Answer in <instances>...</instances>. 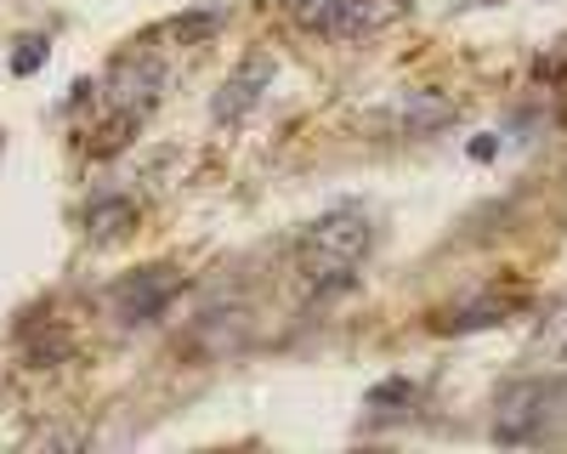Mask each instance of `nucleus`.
Wrapping results in <instances>:
<instances>
[{"instance_id":"423d86ee","label":"nucleus","mask_w":567,"mask_h":454,"mask_svg":"<svg viewBox=\"0 0 567 454\" xmlns=\"http://www.w3.org/2000/svg\"><path fill=\"white\" fill-rule=\"evenodd\" d=\"M176 296V272L171 267H142L136 279H120L114 285V312H120V324H154V318L171 307Z\"/></svg>"},{"instance_id":"7ed1b4c3","label":"nucleus","mask_w":567,"mask_h":454,"mask_svg":"<svg viewBox=\"0 0 567 454\" xmlns=\"http://www.w3.org/2000/svg\"><path fill=\"white\" fill-rule=\"evenodd\" d=\"M567 381L561 375H528V381H511L494 398V437L499 443H539L550 409L561 403Z\"/></svg>"},{"instance_id":"f03ea898","label":"nucleus","mask_w":567,"mask_h":454,"mask_svg":"<svg viewBox=\"0 0 567 454\" xmlns=\"http://www.w3.org/2000/svg\"><path fill=\"white\" fill-rule=\"evenodd\" d=\"M409 18V0H290V23L318 40H369Z\"/></svg>"},{"instance_id":"39448f33","label":"nucleus","mask_w":567,"mask_h":454,"mask_svg":"<svg viewBox=\"0 0 567 454\" xmlns=\"http://www.w3.org/2000/svg\"><path fill=\"white\" fill-rule=\"evenodd\" d=\"M165 91V63L154 52H125L114 69H109V103L125 109V114H142L148 120V109L159 103Z\"/></svg>"},{"instance_id":"20e7f679","label":"nucleus","mask_w":567,"mask_h":454,"mask_svg":"<svg viewBox=\"0 0 567 454\" xmlns=\"http://www.w3.org/2000/svg\"><path fill=\"white\" fill-rule=\"evenodd\" d=\"M272 80H278V63H272L267 52H250L239 69H233V74L216 85L210 120H216V125H245V120L261 109V97L272 91Z\"/></svg>"},{"instance_id":"ddd939ff","label":"nucleus","mask_w":567,"mask_h":454,"mask_svg":"<svg viewBox=\"0 0 567 454\" xmlns=\"http://www.w3.org/2000/svg\"><path fill=\"white\" fill-rule=\"evenodd\" d=\"M494 154H499V143H494V136L483 131V136H477V143H471V159H494Z\"/></svg>"},{"instance_id":"0eeeda50","label":"nucleus","mask_w":567,"mask_h":454,"mask_svg":"<svg viewBox=\"0 0 567 454\" xmlns=\"http://www.w3.org/2000/svg\"><path fill=\"white\" fill-rule=\"evenodd\" d=\"M449 120H454V103L437 97V91H409V97L398 103V131L403 136H432Z\"/></svg>"},{"instance_id":"9b49d317","label":"nucleus","mask_w":567,"mask_h":454,"mask_svg":"<svg viewBox=\"0 0 567 454\" xmlns=\"http://www.w3.org/2000/svg\"><path fill=\"white\" fill-rule=\"evenodd\" d=\"M414 403V381H381L369 386V409H409Z\"/></svg>"},{"instance_id":"6e6552de","label":"nucleus","mask_w":567,"mask_h":454,"mask_svg":"<svg viewBox=\"0 0 567 454\" xmlns=\"http://www.w3.org/2000/svg\"><path fill=\"white\" fill-rule=\"evenodd\" d=\"M131 227H136V199L109 194V199H97V205L85 210V234H91V245H120Z\"/></svg>"},{"instance_id":"1a4fd4ad","label":"nucleus","mask_w":567,"mask_h":454,"mask_svg":"<svg viewBox=\"0 0 567 454\" xmlns=\"http://www.w3.org/2000/svg\"><path fill=\"white\" fill-rule=\"evenodd\" d=\"M528 358H534V363H561V358H567V301L539 318V330H534V341H528Z\"/></svg>"},{"instance_id":"f257e3e1","label":"nucleus","mask_w":567,"mask_h":454,"mask_svg":"<svg viewBox=\"0 0 567 454\" xmlns=\"http://www.w3.org/2000/svg\"><path fill=\"white\" fill-rule=\"evenodd\" d=\"M369 245H374V216H369L363 205H352V199L329 205L318 221H307V234H301V245H296L301 279H307L318 296L347 290L352 272H358L363 256H369Z\"/></svg>"},{"instance_id":"9d476101","label":"nucleus","mask_w":567,"mask_h":454,"mask_svg":"<svg viewBox=\"0 0 567 454\" xmlns=\"http://www.w3.org/2000/svg\"><path fill=\"white\" fill-rule=\"evenodd\" d=\"M227 18H233V7H205V12L171 18V23H165V34H176L182 45H205L210 34H221V29H227Z\"/></svg>"},{"instance_id":"f8f14e48","label":"nucleus","mask_w":567,"mask_h":454,"mask_svg":"<svg viewBox=\"0 0 567 454\" xmlns=\"http://www.w3.org/2000/svg\"><path fill=\"white\" fill-rule=\"evenodd\" d=\"M40 63H45V40L40 34H23L18 52H12V74H34Z\"/></svg>"}]
</instances>
